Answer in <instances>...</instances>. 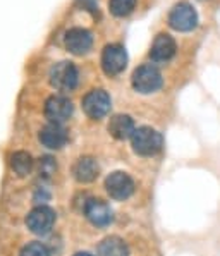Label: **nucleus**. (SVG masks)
Returning <instances> with one entry per match:
<instances>
[{
  "mask_svg": "<svg viewBox=\"0 0 220 256\" xmlns=\"http://www.w3.org/2000/svg\"><path fill=\"white\" fill-rule=\"evenodd\" d=\"M48 81L57 92H72L80 82V70L69 60L57 62L50 68Z\"/></svg>",
  "mask_w": 220,
  "mask_h": 256,
  "instance_id": "obj_2",
  "label": "nucleus"
},
{
  "mask_svg": "<svg viewBox=\"0 0 220 256\" xmlns=\"http://www.w3.org/2000/svg\"><path fill=\"white\" fill-rule=\"evenodd\" d=\"M131 84L138 93L152 94L162 88L164 76L155 64H143L134 69L131 78Z\"/></svg>",
  "mask_w": 220,
  "mask_h": 256,
  "instance_id": "obj_1",
  "label": "nucleus"
},
{
  "mask_svg": "<svg viewBox=\"0 0 220 256\" xmlns=\"http://www.w3.org/2000/svg\"><path fill=\"white\" fill-rule=\"evenodd\" d=\"M178 52V43L168 33H158L152 43L150 60L153 64H167Z\"/></svg>",
  "mask_w": 220,
  "mask_h": 256,
  "instance_id": "obj_8",
  "label": "nucleus"
},
{
  "mask_svg": "<svg viewBox=\"0 0 220 256\" xmlns=\"http://www.w3.org/2000/svg\"><path fill=\"white\" fill-rule=\"evenodd\" d=\"M38 140H40V143L43 146H46L50 150H60L68 143V131L62 128V124L50 122V124L43 126L40 129Z\"/></svg>",
  "mask_w": 220,
  "mask_h": 256,
  "instance_id": "obj_13",
  "label": "nucleus"
},
{
  "mask_svg": "<svg viewBox=\"0 0 220 256\" xmlns=\"http://www.w3.org/2000/svg\"><path fill=\"white\" fill-rule=\"evenodd\" d=\"M134 131H136L134 120L129 116H124V114H117L108 122V132L116 140H128V138L134 134Z\"/></svg>",
  "mask_w": 220,
  "mask_h": 256,
  "instance_id": "obj_14",
  "label": "nucleus"
},
{
  "mask_svg": "<svg viewBox=\"0 0 220 256\" xmlns=\"http://www.w3.org/2000/svg\"><path fill=\"white\" fill-rule=\"evenodd\" d=\"M98 256H129V248L120 238L110 236L98 246Z\"/></svg>",
  "mask_w": 220,
  "mask_h": 256,
  "instance_id": "obj_16",
  "label": "nucleus"
},
{
  "mask_svg": "<svg viewBox=\"0 0 220 256\" xmlns=\"http://www.w3.org/2000/svg\"><path fill=\"white\" fill-rule=\"evenodd\" d=\"M55 170H57V164H55L52 156H43V158H40V174L43 177H50L52 174H55Z\"/></svg>",
  "mask_w": 220,
  "mask_h": 256,
  "instance_id": "obj_20",
  "label": "nucleus"
},
{
  "mask_svg": "<svg viewBox=\"0 0 220 256\" xmlns=\"http://www.w3.org/2000/svg\"><path fill=\"white\" fill-rule=\"evenodd\" d=\"M98 172H100V167L92 156H82L74 165V177L78 182H92L96 179Z\"/></svg>",
  "mask_w": 220,
  "mask_h": 256,
  "instance_id": "obj_15",
  "label": "nucleus"
},
{
  "mask_svg": "<svg viewBox=\"0 0 220 256\" xmlns=\"http://www.w3.org/2000/svg\"><path fill=\"white\" fill-rule=\"evenodd\" d=\"M10 167L18 176L24 177L33 168V158H31V155L28 152H16L10 156Z\"/></svg>",
  "mask_w": 220,
  "mask_h": 256,
  "instance_id": "obj_17",
  "label": "nucleus"
},
{
  "mask_svg": "<svg viewBox=\"0 0 220 256\" xmlns=\"http://www.w3.org/2000/svg\"><path fill=\"white\" fill-rule=\"evenodd\" d=\"M74 105L64 94H52L48 100L45 102V116L50 122L55 124H62L72 116Z\"/></svg>",
  "mask_w": 220,
  "mask_h": 256,
  "instance_id": "obj_9",
  "label": "nucleus"
},
{
  "mask_svg": "<svg viewBox=\"0 0 220 256\" xmlns=\"http://www.w3.org/2000/svg\"><path fill=\"white\" fill-rule=\"evenodd\" d=\"M105 189L114 200H128L134 191V182L126 172H112L105 179Z\"/></svg>",
  "mask_w": 220,
  "mask_h": 256,
  "instance_id": "obj_10",
  "label": "nucleus"
},
{
  "mask_svg": "<svg viewBox=\"0 0 220 256\" xmlns=\"http://www.w3.org/2000/svg\"><path fill=\"white\" fill-rule=\"evenodd\" d=\"M110 107H112V102L105 90H92L82 98V110L90 119H104L110 112Z\"/></svg>",
  "mask_w": 220,
  "mask_h": 256,
  "instance_id": "obj_7",
  "label": "nucleus"
},
{
  "mask_svg": "<svg viewBox=\"0 0 220 256\" xmlns=\"http://www.w3.org/2000/svg\"><path fill=\"white\" fill-rule=\"evenodd\" d=\"M74 256H93L92 253H86V251H81V253H76Z\"/></svg>",
  "mask_w": 220,
  "mask_h": 256,
  "instance_id": "obj_21",
  "label": "nucleus"
},
{
  "mask_svg": "<svg viewBox=\"0 0 220 256\" xmlns=\"http://www.w3.org/2000/svg\"><path fill=\"white\" fill-rule=\"evenodd\" d=\"M167 22L172 30L179 31V33H190V31L198 28V12L194 10V7L190 2H178L170 9L167 18Z\"/></svg>",
  "mask_w": 220,
  "mask_h": 256,
  "instance_id": "obj_4",
  "label": "nucleus"
},
{
  "mask_svg": "<svg viewBox=\"0 0 220 256\" xmlns=\"http://www.w3.org/2000/svg\"><path fill=\"white\" fill-rule=\"evenodd\" d=\"M55 214L48 206H36L26 216V226L33 234H46L54 227Z\"/></svg>",
  "mask_w": 220,
  "mask_h": 256,
  "instance_id": "obj_11",
  "label": "nucleus"
},
{
  "mask_svg": "<svg viewBox=\"0 0 220 256\" xmlns=\"http://www.w3.org/2000/svg\"><path fill=\"white\" fill-rule=\"evenodd\" d=\"M19 256H50V254L48 250L42 242H28L21 250V254Z\"/></svg>",
  "mask_w": 220,
  "mask_h": 256,
  "instance_id": "obj_19",
  "label": "nucleus"
},
{
  "mask_svg": "<svg viewBox=\"0 0 220 256\" xmlns=\"http://www.w3.org/2000/svg\"><path fill=\"white\" fill-rule=\"evenodd\" d=\"M100 64L107 76H119L128 66V52L120 43H110L102 52Z\"/></svg>",
  "mask_w": 220,
  "mask_h": 256,
  "instance_id": "obj_5",
  "label": "nucleus"
},
{
  "mask_svg": "<svg viewBox=\"0 0 220 256\" xmlns=\"http://www.w3.org/2000/svg\"><path fill=\"white\" fill-rule=\"evenodd\" d=\"M84 215L96 227H107L114 218L112 208L104 200H96V198H92L90 202H86Z\"/></svg>",
  "mask_w": 220,
  "mask_h": 256,
  "instance_id": "obj_12",
  "label": "nucleus"
},
{
  "mask_svg": "<svg viewBox=\"0 0 220 256\" xmlns=\"http://www.w3.org/2000/svg\"><path fill=\"white\" fill-rule=\"evenodd\" d=\"M138 0H108V10L116 18H126L136 9Z\"/></svg>",
  "mask_w": 220,
  "mask_h": 256,
  "instance_id": "obj_18",
  "label": "nucleus"
},
{
  "mask_svg": "<svg viewBox=\"0 0 220 256\" xmlns=\"http://www.w3.org/2000/svg\"><path fill=\"white\" fill-rule=\"evenodd\" d=\"M132 150L141 156H153L162 150L164 146V138L158 131L152 128H138L134 134L131 136Z\"/></svg>",
  "mask_w": 220,
  "mask_h": 256,
  "instance_id": "obj_3",
  "label": "nucleus"
},
{
  "mask_svg": "<svg viewBox=\"0 0 220 256\" xmlns=\"http://www.w3.org/2000/svg\"><path fill=\"white\" fill-rule=\"evenodd\" d=\"M93 33L86 28H70L64 34V46L72 55H86L93 48Z\"/></svg>",
  "mask_w": 220,
  "mask_h": 256,
  "instance_id": "obj_6",
  "label": "nucleus"
}]
</instances>
